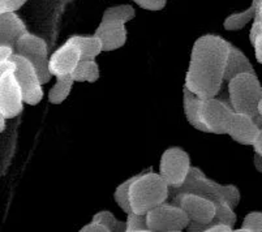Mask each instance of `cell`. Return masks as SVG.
<instances>
[{"label": "cell", "mask_w": 262, "mask_h": 232, "mask_svg": "<svg viewBox=\"0 0 262 232\" xmlns=\"http://www.w3.org/2000/svg\"><path fill=\"white\" fill-rule=\"evenodd\" d=\"M230 42L215 34H205L194 42L184 86L202 99L219 94L225 82Z\"/></svg>", "instance_id": "obj_1"}, {"label": "cell", "mask_w": 262, "mask_h": 232, "mask_svg": "<svg viewBox=\"0 0 262 232\" xmlns=\"http://www.w3.org/2000/svg\"><path fill=\"white\" fill-rule=\"evenodd\" d=\"M170 198V185L161 174L142 171L136 176L129 189V202L132 212L147 214L151 209L167 202Z\"/></svg>", "instance_id": "obj_2"}, {"label": "cell", "mask_w": 262, "mask_h": 232, "mask_svg": "<svg viewBox=\"0 0 262 232\" xmlns=\"http://www.w3.org/2000/svg\"><path fill=\"white\" fill-rule=\"evenodd\" d=\"M178 193H194L211 200L214 204L227 201L233 207L240 202V192L232 184H219L211 180L197 167H190L184 183L178 188H170V198Z\"/></svg>", "instance_id": "obj_3"}, {"label": "cell", "mask_w": 262, "mask_h": 232, "mask_svg": "<svg viewBox=\"0 0 262 232\" xmlns=\"http://www.w3.org/2000/svg\"><path fill=\"white\" fill-rule=\"evenodd\" d=\"M228 100L233 111L251 116L262 128L258 104L262 100V86L256 73H242L228 82Z\"/></svg>", "instance_id": "obj_4"}, {"label": "cell", "mask_w": 262, "mask_h": 232, "mask_svg": "<svg viewBox=\"0 0 262 232\" xmlns=\"http://www.w3.org/2000/svg\"><path fill=\"white\" fill-rule=\"evenodd\" d=\"M135 16V8L128 4L110 7L103 12L101 24L95 29L94 35L102 40L104 52L114 51L125 45L127 42L125 24L132 21Z\"/></svg>", "instance_id": "obj_5"}, {"label": "cell", "mask_w": 262, "mask_h": 232, "mask_svg": "<svg viewBox=\"0 0 262 232\" xmlns=\"http://www.w3.org/2000/svg\"><path fill=\"white\" fill-rule=\"evenodd\" d=\"M15 69L16 64L12 60L0 61V115L6 119L18 116L25 103Z\"/></svg>", "instance_id": "obj_6"}, {"label": "cell", "mask_w": 262, "mask_h": 232, "mask_svg": "<svg viewBox=\"0 0 262 232\" xmlns=\"http://www.w3.org/2000/svg\"><path fill=\"white\" fill-rule=\"evenodd\" d=\"M150 232H180L188 228L190 218L187 213L172 202H163L146 214Z\"/></svg>", "instance_id": "obj_7"}, {"label": "cell", "mask_w": 262, "mask_h": 232, "mask_svg": "<svg viewBox=\"0 0 262 232\" xmlns=\"http://www.w3.org/2000/svg\"><path fill=\"white\" fill-rule=\"evenodd\" d=\"M15 50L16 54L23 55L28 60L32 61L43 85L50 82L52 75L49 68V47L43 38L32 33H26L17 40Z\"/></svg>", "instance_id": "obj_8"}, {"label": "cell", "mask_w": 262, "mask_h": 232, "mask_svg": "<svg viewBox=\"0 0 262 232\" xmlns=\"http://www.w3.org/2000/svg\"><path fill=\"white\" fill-rule=\"evenodd\" d=\"M233 115H235V111L231 106L230 100L227 102L216 97L202 99L201 120L208 128L209 133L228 135Z\"/></svg>", "instance_id": "obj_9"}, {"label": "cell", "mask_w": 262, "mask_h": 232, "mask_svg": "<svg viewBox=\"0 0 262 232\" xmlns=\"http://www.w3.org/2000/svg\"><path fill=\"white\" fill-rule=\"evenodd\" d=\"M190 158L182 147L173 146L164 150L159 162V174L170 188H178L187 179L190 171Z\"/></svg>", "instance_id": "obj_10"}, {"label": "cell", "mask_w": 262, "mask_h": 232, "mask_svg": "<svg viewBox=\"0 0 262 232\" xmlns=\"http://www.w3.org/2000/svg\"><path fill=\"white\" fill-rule=\"evenodd\" d=\"M11 60L16 64L15 75L18 83L21 86L24 95V102L30 106H35L43 98V90H42V81L37 69L23 55L15 54L11 57Z\"/></svg>", "instance_id": "obj_11"}, {"label": "cell", "mask_w": 262, "mask_h": 232, "mask_svg": "<svg viewBox=\"0 0 262 232\" xmlns=\"http://www.w3.org/2000/svg\"><path fill=\"white\" fill-rule=\"evenodd\" d=\"M171 202L182 207L190 218V222L210 224L215 215L216 206L213 201L194 193H178L171 197Z\"/></svg>", "instance_id": "obj_12"}, {"label": "cell", "mask_w": 262, "mask_h": 232, "mask_svg": "<svg viewBox=\"0 0 262 232\" xmlns=\"http://www.w3.org/2000/svg\"><path fill=\"white\" fill-rule=\"evenodd\" d=\"M81 57H82V55H81L78 46L68 38L66 43L61 45L50 57L49 68L51 75L55 77L72 75L78 61L81 60Z\"/></svg>", "instance_id": "obj_13"}, {"label": "cell", "mask_w": 262, "mask_h": 232, "mask_svg": "<svg viewBox=\"0 0 262 232\" xmlns=\"http://www.w3.org/2000/svg\"><path fill=\"white\" fill-rule=\"evenodd\" d=\"M259 131H261V128L257 125L256 121L251 116L235 112L228 136L233 141H236V142L242 143V145L253 146L254 141L257 140L259 135Z\"/></svg>", "instance_id": "obj_14"}, {"label": "cell", "mask_w": 262, "mask_h": 232, "mask_svg": "<svg viewBox=\"0 0 262 232\" xmlns=\"http://www.w3.org/2000/svg\"><path fill=\"white\" fill-rule=\"evenodd\" d=\"M28 28L16 12L0 13V45L16 47L17 40L26 34Z\"/></svg>", "instance_id": "obj_15"}, {"label": "cell", "mask_w": 262, "mask_h": 232, "mask_svg": "<svg viewBox=\"0 0 262 232\" xmlns=\"http://www.w3.org/2000/svg\"><path fill=\"white\" fill-rule=\"evenodd\" d=\"M242 73H254V68L247 55L236 46H233L232 43H230L225 71V82H230L233 77Z\"/></svg>", "instance_id": "obj_16"}, {"label": "cell", "mask_w": 262, "mask_h": 232, "mask_svg": "<svg viewBox=\"0 0 262 232\" xmlns=\"http://www.w3.org/2000/svg\"><path fill=\"white\" fill-rule=\"evenodd\" d=\"M201 103L202 98H200L199 95L192 93L184 86V89H183V107H184V114L188 123L200 132L209 133L208 128L205 126V124L201 120Z\"/></svg>", "instance_id": "obj_17"}, {"label": "cell", "mask_w": 262, "mask_h": 232, "mask_svg": "<svg viewBox=\"0 0 262 232\" xmlns=\"http://www.w3.org/2000/svg\"><path fill=\"white\" fill-rule=\"evenodd\" d=\"M72 77L75 82H97L99 78V66L95 57H81Z\"/></svg>", "instance_id": "obj_18"}, {"label": "cell", "mask_w": 262, "mask_h": 232, "mask_svg": "<svg viewBox=\"0 0 262 232\" xmlns=\"http://www.w3.org/2000/svg\"><path fill=\"white\" fill-rule=\"evenodd\" d=\"M80 49L82 57H95L103 52L102 40L97 35H73L70 38Z\"/></svg>", "instance_id": "obj_19"}, {"label": "cell", "mask_w": 262, "mask_h": 232, "mask_svg": "<svg viewBox=\"0 0 262 232\" xmlns=\"http://www.w3.org/2000/svg\"><path fill=\"white\" fill-rule=\"evenodd\" d=\"M75 83L72 75L61 76V77H56V82L52 86L49 92V100L52 104H60L64 100L68 98L71 94L72 86Z\"/></svg>", "instance_id": "obj_20"}, {"label": "cell", "mask_w": 262, "mask_h": 232, "mask_svg": "<svg viewBox=\"0 0 262 232\" xmlns=\"http://www.w3.org/2000/svg\"><path fill=\"white\" fill-rule=\"evenodd\" d=\"M254 16H256V9L251 6L245 11L231 13L230 16H227L226 20L223 21V28L228 30V32H237V30L244 28L247 24L253 21Z\"/></svg>", "instance_id": "obj_21"}, {"label": "cell", "mask_w": 262, "mask_h": 232, "mask_svg": "<svg viewBox=\"0 0 262 232\" xmlns=\"http://www.w3.org/2000/svg\"><path fill=\"white\" fill-rule=\"evenodd\" d=\"M136 176L137 175L132 176V178L123 181L120 185H118V188L115 189V193H114V200H115L116 204L119 205V207H120L125 214L132 213V207H130V202H129V189L132 183L135 181Z\"/></svg>", "instance_id": "obj_22"}, {"label": "cell", "mask_w": 262, "mask_h": 232, "mask_svg": "<svg viewBox=\"0 0 262 232\" xmlns=\"http://www.w3.org/2000/svg\"><path fill=\"white\" fill-rule=\"evenodd\" d=\"M215 215H214L211 223H223L228 224V226L235 227L237 221L236 213L233 212V206L227 202V201H223V202H219L215 205ZM210 223V224H211Z\"/></svg>", "instance_id": "obj_23"}, {"label": "cell", "mask_w": 262, "mask_h": 232, "mask_svg": "<svg viewBox=\"0 0 262 232\" xmlns=\"http://www.w3.org/2000/svg\"><path fill=\"white\" fill-rule=\"evenodd\" d=\"M92 221L106 226L110 229V232H127V222L118 221L115 215L111 212H107V210H102V212L93 215Z\"/></svg>", "instance_id": "obj_24"}, {"label": "cell", "mask_w": 262, "mask_h": 232, "mask_svg": "<svg viewBox=\"0 0 262 232\" xmlns=\"http://www.w3.org/2000/svg\"><path fill=\"white\" fill-rule=\"evenodd\" d=\"M127 232H150L146 214L132 212L127 214Z\"/></svg>", "instance_id": "obj_25"}, {"label": "cell", "mask_w": 262, "mask_h": 232, "mask_svg": "<svg viewBox=\"0 0 262 232\" xmlns=\"http://www.w3.org/2000/svg\"><path fill=\"white\" fill-rule=\"evenodd\" d=\"M239 232H262V212H252L245 215Z\"/></svg>", "instance_id": "obj_26"}, {"label": "cell", "mask_w": 262, "mask_h": 232, "mask_svg": "<svg viewBox=\"0 0 262 232\" xmlns=\"http://www.w3.org/2000/svg\"><path fill=\"white\" fill-rule=\"evenodd\" d=\"M132 2L139 7H141L142 9L151 12L162 11L166 7V3H167V0H132Z\"/></svg>", "instance_id": "obj_27"}, {"label": "cell", "mask_w": 262, "mask_h": 232, "mask_svg": "<svg viewBox=\"0 0 262 232\" xmlns=\"http://www.w3.org/2000/svg\"><path fill=\"white\" fill-rule=\"evenodd\" d=\"M26 3H28V0H0V13L17 12Z\"/></svg>", "instance_id": "obj_28"}, {"label": "cell", "mask_w": 262, "mask_h": 232, "mask_svg": "<svg viewBox=\"0 0 262 232\" xmlns=\"http://www.w3.org/2000/svg\"><path fill=\"white\" fill-rule=\"evenodd\" d=\"M262 34V23L258 20H253V24L251 26V30H249V42L253 46L254 42L257 40V38Z\"/></svg>", "instance_id": "obj_29"}, {"label": "cell", "mask_w": 262, "mask_h": 232, "mask_svg": "<svg viewBox=\"0 0 262 232\" xmlns=\"http://www.w3.org/2000/svg\"><path fill=\"white\" fill-rule=\"evenodd\" d=\"M80 231L81 232H110V229L107 228L106 226H103V224L98 223V222L92 221L89 224L82 227Z\"/></svg>", "instance_id": "obj_30"}, {"label": "cell", "mask_w": 262, "mask_h": 232, "mask_svg": "<svg viewBox=\"0 0 262 232\" xmlns=\"http://www.w3.org/2000/svg\"><path fill=\"white\" fill-rule=\"evenodd\" d=\"M16 54L15 47L6 46V45H0V61L11 60V57Z\"/></svg>", "instance_id": "obj_31"}, {"label": "cell", "mask_w": 262, "mask_h": 232, "mask_svg": "<svg viewBox=\"0 0 262 232\" xmlns=\"http://www.w3.org/2000/svg\"><path fill=\"white\" fill-rule=\"evenodd\" d=\"M254 52H256V59L259 64H262V34L257 38L253 45Z\"/></svg>", "instance_id": "obj_32"}, {"label": "cell", "mask_w": 262, "mask_h": 232, "mask_svg": "<svg viewBox=\"0 0 262 232\" xmlns=\"http://www.w3.org/2000/svg\"><path fill=\"white\" fill-rule=\"evenodd\" d=\"M253 149H254V153L262 155V128H261V131H259L258 137H257V140L254 141Z\"/></svg>", "instance_id": "obj_33"}, {"label": "cell", "mask_w": 262, "mask_h": 232, "mask_svg": "<svg viewBox=\"0 0 262 232\" xmlns=\"http://www.w3.org/2000/svg\"><path fill=\"white\" fill-rule=\"evenodd\" d=\"M253 163H254V167H256L257 171L261 172V174H262V155H259V154H257V153H254Z\"/></svg>", "instance_id": "obj_34"}, {"label": "cell", "mask_w": 262, "mask_h": 232, "mask_svg": "<svg viewBox=\"0 0 262 232\" xmlns=\"http://www.w3.org/2000/svg\"><path fill=\"white\" fill-rule=\"evenodd\" d=\"M253 20H258V21H261V23H262V2H261V4H259L258 8H257L256 16H254Z\"/></svg>", "instance_id": "obj_35"}, {"label": "cell", "mask_w": 262, "mask_h": 232, "mask_svg": "<svg viewBox=\"0 0 262 232\" xmlns=\"http://www.w3.org/2000/svg\"><path fill=\"white\" fill-rule=\"evenodd\" d=\"M6 120H7V119L4 118V116H2V115H0V132H2V133H3V131L6 129Z\"/></svg>", "instance_id": "obj_36"}, {"label": "cell", "mask_w": 262, "mask_h": 232, "mask_svg": "<svg viewBox=\"0 0 262 232\" xmlns=\"http://www.w3.org/2000/svg\"><path fill=\"white\" fill-rule=\"evenodd\" d=\"M261 2H262V0H252V4H251V6L253 7V8L257 11V8H258V7H259V4H261Z\"/></svg>", "instance_id": "obj_37"}, {"label": "cell", "mask_w": 262, "mask_h": 232, "mask_svg": "<svg viewBox=\"0 0 262 232\" xmlns=\"http://www.w3.org/2000/svg\"><path fill=\"white\" fill-rule=\"evenodd\" d=\"M258 111H259V114H261V116H262V100L259 102V104H258Z\"/></svg>", "instance_id": "obj_38"}]
</instances>
